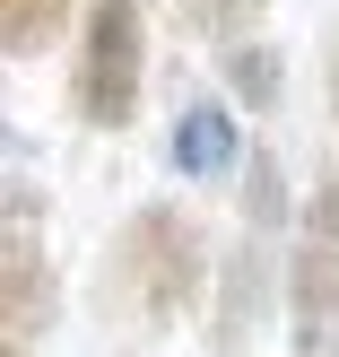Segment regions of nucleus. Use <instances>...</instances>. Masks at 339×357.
<instances>
[{
	"mask_svg": "<svg viewBox=\"0 0 339 357\" xmlns=\"http://www.w3.org/2000/svg\"><path fill=\"white\" fill-rule=\"evenodd\" d=\"M200 279H209V244H200V227H191V209L148 201V209L122 218L96 296H104V323H122L131 340H166V331L200 305Z\"/></svg>",
	"mask_w": 339,
	"mask_h": 357,
	"instance_id": "1",
	"label": "nucleus"
},
{
	"mask_svg": "<svg viewBox=\"0 0 339 357\" xmlns=\"http://www.w3.org/2000/svg\"><path fill=\"white\" fill-rule=\"evenodd\" d=\"M139 79H148V35L139 0H87L79 9V61H70V105L87 131H131Z\"/></svg>",
	"mask_w": 339,
	"mask_h": 357,
	"instance_id": "2",
	"label": "nucleus"
},
{
	"mask_svg": "<svg viewBox=\"0 0 339 357\" xmlns=\"http://www.w3.org/2000/svg\"><path fill=\"white\" fill-rule=\"evenodd\" d=\"M287 323L296 357H339V174L305 192L287 236Z\"/></svg>",
	"mask_w": 339,
	"mask_h": 357,
	"instance_id": "3",
	"label": "nucleus"
},
{
	"mask_svg": "<svg viewBox=\"0 0 339 357\" xmlns=\"http://www.w3.org/2000/svg\"><path fill=\"white\" fill-rule=\"evenodd\" d=\"M0 305H9V349H26V331L52 314L44 288V236H35V192H9V244H0Z\"/></svg>",
	"mask_w": 339,
	"mask_h": 357,
	"instance_id": "4",
	"label": "nucleus"
},
{
	"mask_svg": "<svg viewBox=\"0 0 339 357\" xmlns=\"http://www.w3.org/2000/svg\"><path fill=\"white\" fill-rule=\"evenodd\" d=\"M166 149H174V174H191V183H200V174H235L244 139H235V114H226V105H183Z\"/></svg>",
	"mask_w": 339,
	"mask_h": 357,
	"instance_id": "5",
	"label": "nucleus"
},
{
	"mask_svg": "<svg viewBox=\"0 0 339 357\" xmlns=\"http://www.w3.org/2000/svg\"><path fill=\"white\" fill-rule=\"evenodd\" d=\"M174 17H183L191 35H209L218 52H235V44H253V35H261L270 0H174Z\"/></svg>",
	"mask_w": 339,
	"mask_h": 357,
	"instance_id": "6",
	"label": "nucleus"
},
{
	"mask_svg": "<svg viewBox=\"0 0 339 357\" xmlns=\"http://www.w3.org/2000/svg\"><path fill=\"white\" fill-rule=\"evenodd\" d=\"M61 26H70V0H0V44H9L17 61H35Z\"/></svg>",
	"mask_w": 339,
	"mask_h": 357,
	"instance_id": "7",
	"label": "nucleus"
},
{
	"mask_svg": "<svg viewBox=\"0 0 339 357\" xmlns=\"http://www.w3.org/2000/svg\"><path fill=\"white\" fill-rule=\"evenodd\" d=\"M226 87H235L244 105H261V114H270V105H278V87H287V61H278V44H235V52H226Z\"/></svg>",
	"mask_w": 339,
	"mask_h": 357,
	"instance_id": "8",
	"label": "nucleus"
},
{
	"mask_svg": "<svg viewBox=\"0 0 339 357\" xmlns=\"http://www.w3.org/2000/svg\"><path fill=\"white\" fill-rule=\"evenodd\" d=\"M331 105H339V26H331Z\"/></svg>",
	"mask_w": 339,
	"mask_h": 357,
	"instance_id": "9",
	"label": "nucleus"
}]
</instances>
